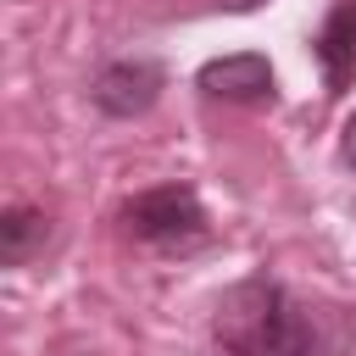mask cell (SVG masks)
Listing matches in <instances>:
<instances>
[{"instance_id": "1", "label": "cell", "mask_w": 356, "mask_h": 356, "mask_svg": "<svg viewBox=\"0 0 356 356\" xmlns=\"http://www.w3.org/2000/svg\"><path fill=\"white\" fill-rule=\"evenodd\" d=\"M222 356H312V323L273 278H245L222 295L211 323Z\"/></svg>"}, {"instance_id": "2", "label": "cell", "mask_w": 356, "mask_h": 356, "mask_svg": "<svg viewBox=\"0 0 356 356\" xmlns=\"http://www.w3.org/2000/svg\"><path fill=\"white\" fill-rule=\"evenodd\" d=\"M122 222L139 245H156V250H195L206 245V206L189 184H161V189H145L122 206Z\"/></svg>"}, {"instance_id": "3", "label": "cell", "mask_w": 356, "mask_h": 356, "mask_svg": "<svg viewBox=\"0 0 356 356\" xmlns=\"http://www.w3.org/2000/svg\"><path fill=\"white\" fill-rule=\"evenodd\" d=\"M161 83H167V72H161L156 61L128 56V61L100 67V78H95V89H89V95H95V106H100L106 117H139V111H150V106H156Z\"/></svg>"}, {"instance_id": "4", "label": "cell", "mask_w": 356, "mask_h": 356, "mask_svg": "<svg viewBox=\"0 0 356 356\" xmlns=\"http://www.w3.org/2000/svg\"><path fill=\"white\" fill-rule=\"evenodd\" d=\"M195 83H200V95L234 100V106H267V100H273V67H267V56H256V50L206 61V67L195 72Z\"/></svg>"}, {"instance_id": "5", "label": "cell", "mask_w": 356, "mask_h": 356, "mask_svg": "<svg viewBox=\"0 0 356 356\" xmlns=\"http://www.w3.org/2000/svg\"><path fill=\"white\" fill-rule=\"evenodd\" d=\"M312 50H317V61H323L328 89H345L350 72H356V6H339V11L323 22V33L312 39Z\"/></svg>"}, {"instance_id": "6", "label": "cell", "mask_w": 356, "mask_h": 356, "mask_svg": "<svg viewBox=\"0 0 356 356\" xmlns=\"http://www.w3.org/2000/svg\"><path fill=\"white\" fill-rule=\"evenodd\" d=\"M44 239H50V217H44V211L11 206V211L0 217V261H6V267H22Z\"/></svg>"}, {"instance_id": "7", "label": "cell", "mask_w": 356, "mask_h": 356, "mask_svg": "<svg viewBox=\"0 0 356 356\" xmlns=\"http://www.w3.org/2000/svg\"><path fill=\"white\" fill-rule=\"evenodd\" d=\"M339 150H345V161L356 167V111L345 117V139H339Z\"/></svg>"}, {"instance_id": "8", "label": "cell", "mask_w": 356, "mask_h": 356, "mask_svg": "<svg viewBox=\"0 0 356 356\" xmlns=\"http://www.w3.org/2000/svg\"><path fill=\"white\" fill-rule=\"evenodd\" d=\"M222 6H234V11H250V6H261V0H222Z\"/></svg>"}]
</instances>
